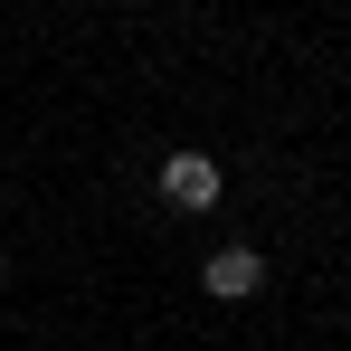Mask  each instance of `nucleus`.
<instances>
[{"label":"nucleus","mask_w":351,"mask_h":351,"mask_svg":"<svg viewBox=\"0 0 351 351\" xmlns=\"http://www.w3.org/2000/svg\"><path fill=\"white\" fill-rule=\"evenodd\" d=\"M219 190H228V180H219L209 152H171V162H162V199H171V209H219Z\"/></svg>","instance_id":"obj_1"},{"label":"nucleus","mask_w":351,"mask_h":351,"mask_svg":"<svg viewBox=\"0 0 351 351\" xmlns=\"http://www.w3.org/2000/svg\"><path fill=\"white\" fill-rule=\"evenodd\" d=\"M199 285L219 294V304H247V294L266 285V256H256V247H219V256L199 266Z\"/></svg>","instance_id":"obj_2"}]
</instances>
